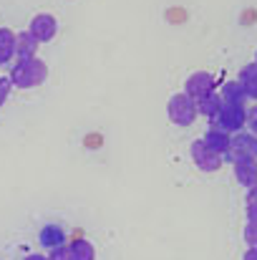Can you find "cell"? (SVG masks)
<instances>
[{
	"label": "cell",
	"instance_id": "obj_1",
	"mask_svg": "<svg viewBox=\"0 0 257 260\" xmlns=\"http://www.w3.org/2000/svg\"><path fill=\"white\" fill-rule=\"evenodd\" d=\"M242 179L245 182H255V167L250 165V167H242Z\"/></svg>",
	"mask_w": 257,
	"mask_h": 260
},
{
	"label": "cell",
	"instance_id": "obj_2",
	"mask_svg": "<svg viewBox=\"0 0 257 260\" xmlns=\"http://www.w3.org/2000/svg\"><path fill=\"white\" fill-rule=\"evenodd\" d=\"M247 260H257V250H252V253L247 255Z\"/></svg>",
	"mask_w": 257,
	"mask_h": 260
}]
</instances>
